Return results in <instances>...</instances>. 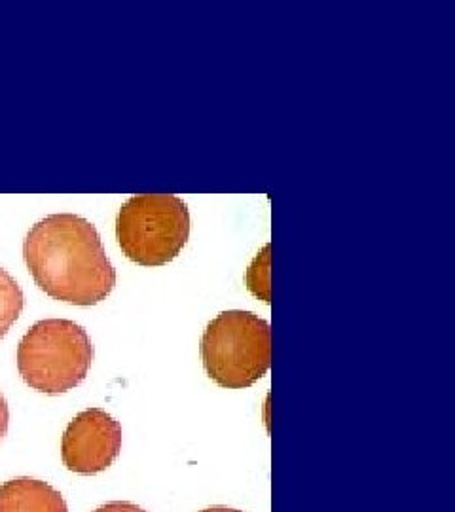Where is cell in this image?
Wrapping results in <instances>:
<instances>
[{
    "mask_svg": "<svg viewBox=\"0 0 455 512\" xmlns=\"http://www.w3.org/2000/svg\"><path fill=\"white\" fill-rule=\"evenodd\" d=\"M201 361L207 376L224 389H247L272 366L270 323L253 311L217 315L203 332Z\"/></svg>",
    "mask_w": 455,
    "mask_h": 512,
    "instance_id": "2",
    "label": "cell"
},
{
    "mask_svg": "<svg viewBox=\"0 0 455 512\" xmlns=\"http://www.w3.org/2000/svg\"><path fill=\"white\" fill-rule=\"evenodd\" d=\"M190 238V211L171 194H141L122 205L116 239L131 262L154 268L181 255Z\"/></svg>",
    "mask_w": 455,
    "mask_h": 512,
    "instance_id": "4",
    "label": "cell"
},
{
    "mask_svg": "<svg viewBox=\"0 0 455 512\" xmlns=\"http://www.w3.org/2000/svg\"><path fill=\"white\" fill-rule=\"evenodd\" d=\"M93 512H146L141 509V507H137L135 503H129V501H112V503H107V505H103V507H99L97 511Z\"/></svg>",
    "mask_w": 455,
    "mask_h": 512,
    "instance_id": "9",
    "label": "cell"
},
{
    "mask_svg": "<svg viewBox=\"0 0 455 512\" xmlns=\"http://www.w3.org/2000/svg\"><path fill=\"white\" fill-rule=\"evenodd\" d=\"M247 285L256 298L264 300L266 304L272 302L270 300V245H266L249 266Z\"/></svg>",
    "mask_w": 455,
    "mask_h": 512,
    "instance_id": "8",
    "label": "cell"
},
{
    "mask_svg": "<svg viewBox=\"0 0 455 512\" xmlns=\"http://www.w3.org/2000/svg\"><path fill=\"white\" fill-rule=\"evenodd\" d=\"M8 423H10V410L4 395L0 393V440L4 439L8 433Z\"/></svg>",
    "mask_w": 455,
    "mask_h": 512,
    "instance_id": "10",
    "label": "cell"
},
{
    "mask_svg": "<svg viewBox=\"0 0 455 512\" xmlns=\"http://www.w3.org/2000/svg\"><path fill=\"white\" fill-rule=\"evenodd\" d=\"M23 258L40 291L59 302L95 306L116 285L97 228L73 213L38 220L23 243Z\"/></svg>",
    "mask_w": 455,
    "mask_h": 512,
    "instance_id": "1",
    "label": "cell"
},
{
    "mask_svg": "<svg viewBox=\"0 0 455 512\" xmlns=\"http://www.w3.org/2000/svg\"><path fill=\"white\" fill-rule=\"evenodd\" d=\"M122 427L103 408H88L74 418L61 440V458L76 475L107 471L120 456Z\"/></svg>",
    "mask_w": 455,
    "mask_h": 512,
    "instance_id": "5",
    "label": "cell"
},
{
    "mask_svg": "<svg viewBox=\"0 0 455 512\" xmlns=\"http://www.w3.org/2000/svg\"><path fill=\"white\" fill-rule=\"evenodd\" d=\"M201 512H241L236 511V509H228V507H211V509H205V511Z\"/></svg>",
    "mask_w": 455,
    "mask_h": 512,
    "instance_id": "11",
    "label": "cell"
},
{
    "mask_svg": "<svg viewBox=\"0 0 455 512\" xmlns=\"http://www.w3.org/2000/svg\"><path fill=\"white\" fill-rule=\"evenodd\" d=\"M0 512H69L63 495L48 482L16 478L0 486Z\"/></svg>",
    "mask_w": 455,
    "mask_h": 512,
    "instance_id": "6",
    "label": "cell"
},
{
    "mask_svg": "<svg viewBox=\"0 0 455 512\" xmlns=\"http://www.w3.org/2000/svg\"><path fill=\"white\" fill-rule=\"evenodd\" d=\"M93 357L84 327L69 319H44L19 342L18 370L35 391L61 395L86 380Z\"/></svg>",
    "mask_w": 455,
    "mask_h": 512,
    "instance_id": "3",
    "label": "cell"
},
{
    "mask_svg": "<svg viewBox=\"0 0 455 512\" xmlns=\"http://www.w3.org/2000/svg\"><path fill=\"white\" fill-rule=\"evenodd\" d=\"M25 306L23 291L18 281L0 268V340L14 327Z\"/></svg>",
    "mask_w": 455,
    "mask_h": 512,
    "instance_id": "7",
    "label": "cell"
}]
</instances>
